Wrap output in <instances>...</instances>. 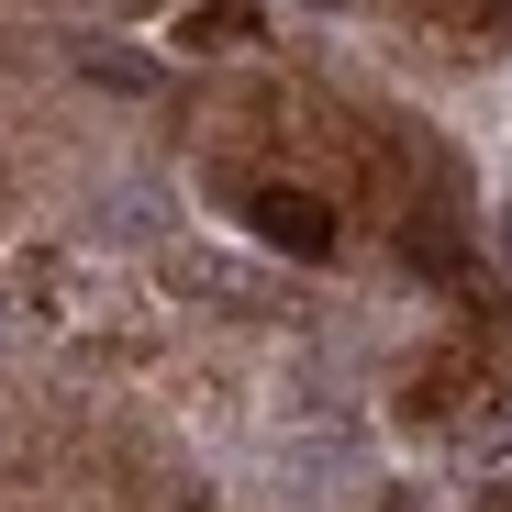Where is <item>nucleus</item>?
Instances as JSON below:
<instances>
[{
	"instance_id": "423d86ee",
	"label": "nucleus",
	"mask_w": 512,
	"mask_h": 512,
	"mask_svg": "<svg viewBox=\"0 0 512 512\" xmlns=\"http://www.w3.org/2000/svg\"><path fill=\"white\" fill-rule=\"evenodd\" d=\"M501 245H512V201H501Z\"/></svg>"
},
{
	"instance_id": "f03ea898",
	"label": "nucleus",
	"mask_w": 512,
	"mask_h": 512,
	"mask_svg": "<svg viewBox=\"0 0 512 512\" xmlns=\"http://www.w3.org/2000/svg\"><path fill=\"white\" fill-rule=\"evenodd\" d=\"M78 67H90L101 90H123V101H145V90H156V56H134V45H90Z\"/></svg>"
},
{
	"instance_id": "f257e3e1",
	"label": "nucleus",
	"mask_w": 512,
	"mask_h": 512,
	"mask_svg": "<svg viewBox=\"0 0 512 512\" xmlns=\"http://www.w3.org/2000/svg\"><path fill=\"white\" fill-rule=\"evenodd\" d=\"M256 234H268L279 256H334V212L312 190H256Z\"/></svg>"
},
{
	"instance_id": "39448f33",
	"label": "nucleus",
	"mask_w": 512,
	"mask_h": 512,
	"mask_svg": "<svg viewBox=\"0 0 512 512\" xmlns=\"http://www.w3.org/2000/svg\"><path fill=\"white\" fill-rule=\"evenodd\" d=\"M479 512H512V490H490V501H479Z\"/></svg>"
},
{
	"instance_id": "7ed1b4c3",
	"label": "nucleus",
	"mask_w": 512,
	"mask_h": 512,
	"mask_svg": "<svg viewBox=\"0 0 512 512\" xmlns=\"http://www.w3.org/2000/svg\"><path fill=\"white\" fill-rule=\"evenodd\" d=\"M256 23H268V12H256V0H201V12H190L179 34H190V45H245Z\"/></svg>"
},
{
	"instance_id": "0eeeda50",
	"label": "nucleus",
	"mask_w": 512,
	"mask_h": 512,
	"mask_svg": "<svg viewBox=\"0 0 512 512\" xmlns=\"http://www.w3.org/2000/svg\"><path fill=\"white\" fill-rule=\"evenodd\" d=\"M312 12H334V0H312Z\"/></svg>"
},
{
	"instance_id": "20e7f679",
	"label": "nucleus",
	"mask_w": 512,
	"mask_h": 512,
	"mask_svg": "<svg viewBox=\"0 0 512 512\" xmlns=\"http://www.w3.org/2000/svg\"><path fill=\"white\" fill-rule=\"evenodd\" d=\"M412 268H435V279H457V234H446L435 212H423V223H412Z\"/></svg>"
}]
</instances>
